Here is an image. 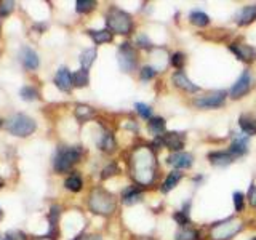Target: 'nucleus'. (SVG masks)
<instances>
[{
	"label": "nucleus",
	"mask_w": 256,
	"mask_h": 240,
	"mask_svg": "<svg viewBox=\"0 0 256 240\" xmlns=\"http://www.w3.org/2000/svg\"><path fill=\"white\" fill-rule=\"evenodd\" d=\"M0 218H2V210H0Z\"/></svg>",
	"instance_id": "45"
},
{
	"label": "nucleus",
	"mask_w": 256,
	"mask_h": 240,
	"mask_svg": "<svg viewBox=\"0 0 256 240\" xmlns=\"http://www.w3.org/2000/svg\"><path fill=\"white\" fill-rule=\"evenodd\" d=\"M138 45L142 46V48H150L152 46V44L149 42V38L146 36H140L138 37Z\"/></svg>",
	"instance_id": "41"
},
{
	"label": "nucleus",
	"mask_w": 256,
	"mask_h": 240,
	"mask_svg": "<svg viewBox=\"0 0 256 240\" xmlns=\"http://www.w3.org/2000/svg\"><path fill=\"white\" fill-rule=\"evenodd\" d=\"M2 184H4V182H2V180H0V188H2Z\"/></svg>",
	"instance_id": "44"
},
{
	"label": "nucleus",
	"mask_w": 256,
	"mask_h": 240,
	"mask_svg": "<svg viewBox=\"0 0 256 240\" xmlns=\"http://www.w3.org/2000/svg\"><path fill=\"white\" fill-rule=\"evenodd\" d=\"M122 198H124V204H126V205L136 204V202H140V198H141V190L136 188H128L124 192Z\"/></svg>",
	"instance_id": "23"
},
{
	"label": "nucleus",
	"mask_w": 256,
	"mask_h": 240,
	"mask_svg": "<svg viewBox=\"0 0 256 240\" xmlns=\"http://www.w3.org/2000/svg\"><path fill=\"white\" fill-rule=\"evenodd\" d=\"M21 96H22V100H36V96H37V90L36 88H32V86H24L22 90H21Z\"/></svg>",
	"instance_id": "34"
},
{
	"label": "nucleus",
	"mask_w": 256,
	"mask_h": 240,
	"mask_svg": "<svg viewBox=\"0 0 256 240\" xmlns=\"http://www.w3.org/2000/svg\"><path fill=\"white\" fill-rule=\"evenodd\" d=\"M248 202H250L252 206H256V186L252 184L250 190H248Z\"/></svg>",
	"instance_id": "40"
},
{
	"label": "nucleus",
	"mask_w": 256,
	"mask_h": 240,
	"mask_svg": "<svg viewBox=\"0 0 256 240\" xmlns=\"http://www.w3.org/2000/svg\"><path fill=\"white\" fill-rule=\"evenodd\" d=\"M90 206L93 208V212L96 213H101V214H109L112 210H114L116 202L112 198L110 194L104 190H94L90 198Z\"/></svg>",
	"instance_id": "5"
},
{
	"label": "nucleus",
	"mask_w": 256,
	"mask_h": 240,
	"mask_svg": "<svg viewBox=\"0 0 256 240\" xmlns=\"http://www.w3.org/2000/svg\"><path fill=\"white\" fill-rule=\"evenodd\" d=\"M20 58H21V62L24 68L28 69H37L38 68V54L32 50V48H22L21 53H20Z\"/></svg>",
	"instance_id": "14"
},
{
	"label": "nucleus",
	"mask_w": 256,
	"mask_h": 240,
	"mask_svg": "<svg viewBox=\"0 0 256 240\" xmlns=\"http://www.w3.org/2000/svg\"><path fill=\"white\" fill-rule=\"evenodd\" d=\"M6 128H8V132H10V133L24 138V136H29V134H32L36 132V122L30 117L24 116V114H16V116H13L10 120H8Z\"/></svg>",
	"instance_id": "4"
},
{
	"label": "nucleus",
	"mask_w": 256,
	"mask_h": 240,
	"mask_svg": "<svg viewBox=\"0 0 256 240\" xmlns=\"http://www.w3.org/2000/svg\"><path fill=\"white\" fill-rule=\"evenodd\" d=\"M54 84L61 92H70L74 84H72V74L68 68H60V70L54 76Z\"/></svg>",
	"instance_id": "11"
},
{
	"label": "nucleus",
	"mask_w": 256,
	"mask_h": 240,
	"mask_svg": "<svg viewBox=\"0 0 256 240\" xmlns=\"http://www.w3.org/2000/svg\"><path fill=\"white\" fill-rule=\"evenodd\" d=\"M248 90H250V74H248V70H245L234 84V86L230 88V98H234V100L242 98Z\"/></svg>",
	"instance_id": "10"
},
{
	"label": "nucleus",
	"mask_w": 256,
	"mask_h": 240,
	"mask_svg": "<svg viewBox=\"0 0 256 240\" xmlns=\"http://www.w3.org/2000/svg\"><path fill=\"white\" fill-rule=\"evenodd\" d=\"M181 176H182V173H180V172H172L170 174L166 176V180H165L164 186H162V190L164 192H170L172 189H174L176 184L180 182Z\"/></svg>",
	"instance_id": "22"
},
{
	"label": "nucleus",
	"mask_w": 256,
	"mask_h": 240,
	"mask_svg": "<svg viewBox=\"0 0 256 240\" xmlns=\"http://www.w3.org/2000/svg\"><path fill=\"white\" fill-rule=\"evenodd\" d=\"M238 125L242 128L244 134L246 136L256 134V118L253 116H242L238 118Z\"/></svg>",
	"instance_id": "18"
},
{
	"label": "nucleus",
	"mask_w": 256,
	"mask_h": 240,
	"mask_svg": "<svg viewBox=\"0 0 256 240\" xmlns=\"http://www.w3.org/2000/svg\"><path fill=\"white\" fill-rule=\"evenodd\" d=\"M156 76V70L154 69H152V68H142L141 69V78L142 80H149V78H152V77H154Z\"/></svg>",
	"instance_id": "39"
},
{
	"label": "nucleus",
	"mask_w": 256,
	"mask_h": 240,
	"mask_svg": "<svg viewBox=\"0 0 256 240\" xmlns=\"http://www.w3.org/2000/svg\"><path fill=\"white\" fill-rule=\"evenodd\" d=\"M173 82L176 84V86H178V88H182V90H188V92H190V93H194V92L198 90V86L192 84L190 80L188 78V76L184 74L182 70L176 72V74L173 76Z\"/></svg>",
	"instance_id": "16"
},
{
	"label": "nucleus",
	"mask_w": 256,
	"mask_h": 240,
	"mask_svg": "<svg viewBox=\"0 0 256 240\" xmlns=\"http://www.w3.org/2000/svg\"><path fill=\"white\" fill-rule=\"evenodd\" d=\"M76 114H77V117L80 120H86L88 117L93 116V110H92V108H88V106H77Z\"/></svg>",
	"instance_id": "32"
},
{
	"label": "nucleus",
	"mask_w": 256,
	"mask_h": 240,
	"mask_svg": "<svg viewBox=\"0 0 256 240\" xmlns=\"http://www.w3.org/2000/svg\"><path fill=\"white\" fill-rule=\"evenodd\" d=\"M240 228H242V224H240L238 221L228 220L224 222L214 224V226L212 228V236L216 240H228L234 234H237V232L240 230Z\"/></svg>",
	"instance_id": "7"
},
{
	"label": "nucleus",
	"mask_w": 256,
	"mask_h": 240,
	"mask_svg": "<svg viewBox=\"0 0 256 240\" xmlns=\"http://www.w3.org/2000/svg\"><path fill=\"white\" fill-rule=\"evenodd\" d=\"M5 240H12V238H10V237H6V238H5Z\"/></svg>",
	"instance_id": "46"
},
{
	"label": "nucleus",
	"mask_w": 256,
	"mask_h": 240,
	"mask_svg": "<svg viewBox=\"0 0 256 240\" xmlns=\"http://www.w3.org/2000/svg\"><path fill=\"white\" fill-rule=\"evenodd\" d=\"M208 160L216 166H226L234 160V156H232L229 150L228 152H212V154L208 156Z\"/></svg>",
	"instance_id": "17"
},
{
	"label": "nucleus",
	"mask_w": 256,
	"mask_h": 240,
	"mask_svg": "<svg viewBox=\"0 0 256 240\" xmlns=\"http://www.w3.org/2000/svg\"><path fill=\"white\" fill-rule=\"evenodd\" d=\"M160 140H162V146L180 152L184 148V140H186V138H184V133L170 132V133L160 136Z\"/></svg>",
	"instance_id": "9"
},
{
	"label": "nucleus",
	"mask_w": 256,
	"mask_h": 240,
	"mask_svg": "<svg viewBox=\"0 0 256 240\" xmlns=\"http://www.w3.org/2000/svg\"><path fill=\"white\" fill-rule=\"evenodd\" d=\"M166 162L174 168H189L192 165V156L188 152H174L166 158Z\"/></svg>",
	"instance_id": "12"
},
{
	"label": "nucleus",
	"mask_w": 256,
	"mask_h": 240,
	"mask_svg": "<svg viewBox=\"0 0 256 240\" xmlns=\"http://www.w3.org/2000/svg\"><path fill=\"white\" fill-rule=\"evenodd\" d=\"M116 170H117V166H116V165H110V166H108V168H104L101 176H102V178H109L110 174H114Z\"/></svg>",
	"instance_id": "42"
},
{
	"label": "nucleus",
	"mask_w": 256,
	"mask_h": 240,
	"mask_svg": "<svg viewBox=\"0 0 256 240\" xmlns=\"http://www.w3.org/2000/svg\"><path fill=\"white\" fill-rule=\"evenodd\" d=\"M13 8H14V4L13 2H2V4H0V14L5 16L8 13H12Z\"/></svg>",
	"instance_id": "38"
},
{
	"label": "nucleus",
	"mask_w": 256,
	"mask_h": 240,
	"mask_svg": "<svg viewBox=\"0 0 256 240\" xmlns=\"http://www.w3.org/2000/svg\"><path fill=\"white\" fill-rule=\"evenodd\" d=\"M58 218H60V206L54 205V206H52V210H50V234H52V232H54Z\"/></svg>",
	"instance_id": "31"
},
{
	"label": "nucleus",
	"mask_w": 256,
	"mask_h": 240,
	"mask_svg": "<svg viewBox=\"0 0 256 240\" xmlns=\"http://www.w3.org/2000/svg\"><path fill=\"white\" fill-rule=\"evenodd\" d=\"M106 21H108L109 29L117 32V34H128L133 28L132 16L122 10H117V8H112V10L108 13Z\"/></svg>",
	"instance_id": "2"
},
{
	"label": "nucleus",
	"mask_w": 256,
	"mask_h": 240,
	"mask_svg": "<svg viewBox=\"0 0 256 240\" xmlns=\"http://www.w3.org/2000/svg\"><path fill=\"white\" fill-rule=\"evenodd\" d=\"M84 182H82V178L77 174H70L69 178L66 180V188L72 192H78L80 189H82Z\"/></svg>",
	"instance_id": "28"
},
{
	"label": "nucleus",
	"mask_w": 256,
	"mask_h": 240,
	"mask_svg": "<svg viewBox=\"0 0 256 240\" xmlns=\"http://www.w3.org/2000/svg\"><path fill=\"white\" fill-rule=\"evenodd\" d=\"M234 204H236V212L244 210V194L242 192H234Z\"/></svg>",
	"instance_id": "35"
},
{
	"label": "nucleus",
	"mask_w": 256,
	"mask_h": 240,
	"mask_svg": "<svg viewBox=\"0 0 256 240\" xmlns=\"http://www.w3.org/2000/svg\"><path fill=\"white\" fill-rule=\"evenodd\" d=\"M118 64L122 70L130 72L136 68V62H138V54H136V50L130 45V44H122L118 48Z\"/></svg>",
	"instance_id": "6"
},
{
	"label": "nucleus",
	"mask_w": 256,
	"mask_h": 240,
	"mask_svg": "<svg viewBox=\"0 0 256 240\" xmlns=\"http://www.w3.org/2000/svg\"><path fill=\"white\" fill-rule=\"evenodd\" d=\"M96 5V2H92V0H78V2H76V8L78 13H86L93 10Z\"/></svg>",
	"instance_id": "30"
},
{
	"label": "nucleus",
	"mask_w": 256,
	"mask_h": 240,
	"mask_svg": "<svg viewBox=\"0 0 256 240\" xmlns=\"http://www.w3.org/2000/svg\"><path fill=\"white\" fill-rule=\"evenodd\" d=\"M90 37L94 40V44H106L112 40V32L109 29H102V30H88Z\"/></svg>",
	"instance_id": "21"
},
{
	"label": "nucleus",
	"mask_w": 256,
	"mask_h": 240,
	"mask_svg": "<svg viewBox=\"0 0 256 240\" xmlns=\"http://www.w3.org/2000/svg\"><path fill=\"white\" fill-rule=\"evenodd\" d=\"M74 240H85V237H82V236H80V237H77V238H74Z\"/></svg>",
	"instance_id": "43"
},
{
	"label": "nucleus",
	"mask_w": 256,
	"mask_h": 240,
	"mask_svg": "<svg viewBox=\"0 0 256 240\" xmlns=\"http://www.w3.org/2000/svg\"><path fill=\"white\" fill-rule=\"evenodd\" d=\"M226 100V92H214L210 94H205L202 98L196 100V106L198 108H220Z\"/></svg>",
	"instance_id": "8"
},
{
	"label": "nucleus",
	"mask_w": 256,
	"mask_h": 240,
	"mask_svg": "<svg viewBox=\"0 0 256 240\" xmlns=\"http://www.w3.org/2000/svg\"><path fill=\"white\" fill-rule=\"evenodd\" d=\"M148 130L150 134L154 136H162V133L165 132V120L162 117H156V118H150V122L148 125Z\"/></svg>",
	"instance_id": "19"
},
{
	"label": "nucleus",
	"mask_w": 256,
	"mask_h": 240,
	"mask_svg": "<svg viewBox=\"0 0 256 240\" xmlns=\"http://www.w3.org/2000/svg\"><path fill=\"white\" fill-rule=\"evenodd\" d=\"M198 232L194 229H189L188 226H182L178 232H176V240H197Z\"/></svg>",
	"instance_id": "25"
},
{
	"label": "nucleus",
	"mask_w": 256,
	"mask_h": 240,
	"mask_svg": "<svg viewBox=\"0 0 256 240\" xmlns=\"http://www.w3.org/2000/svg\"><path fill=\"white\" fill-rule=\"evenodd\" d=\"M72 84L74 86H78V88H84L88 85V70L86 69H78L77 72L72 74Z\"/></svg>",
	"instance_id": "24"
},
{
	"label": "nucleus",
	"mask_w": 256,
	"mask_h": 240,
	"mask_svg": "<svg viewBox=\"0 0 256 240\" xmlns=\"http://www.w3.org/2000/svg\"><path fill=\"white\" fill-rule=\"evenodd\" d=\"M253 240H256V237H254V238H253Z\"/></svg>",
	"instance_id": "48"
},
{
	"label": "nucleus",
	"mask_w": 256,
	"mask_h": 240,
	"mask_svg": "<svg viewBox=\"0 0 256 240\" xmlns=\"http://www.w3.org/2000/svg\"><path fill=\"white\" fill-rule=\"evenodd\" d=\"M0 126H2V120H0Z\"/></svg>",
	"instance_id": "47"
},
{
	"label": "nucleus",
	"mask_w": 256,
	"mask_h": 240,
	"mask_svg": "<svg viewBox=\"0 0 256 240\" xmlns=\"http://www.w3.org/2000/svg\"><path fill=\"white\" fill-rule=\"evenodd\" d=\"M248 138H246V134H234V140H232V144H230V149L229 152L234 157H240V156H244L245 152L248 150Z\"/></svg>",
	"instance_id": "13"
},
{
	"label": "nucleus",
	"mask_w": 256,
	"mask_h": 240,
	"mask_svg": "<svg viewBox=\"0 0 256 240\" xmlns=\"http://www.w3.org/2000/svg\"><path fill=\"white\" fill-rule=\"evenodd\" d=\"M172 64L174 68H182L184 66V54L182 53H174L173 58H172Z\"/></svg>",
	"instance_id": "37"
},
{
	"label": "nucleus",
	"mask_w": 256,
	"mask_h": 240,
	"mask_svg": "<svg viewBox=\"0 0 256 240\" xmlns=\"http://www.w3.org/2000/svg\"><path fill=\"white\" fill-rule=\"evenodd\" d=\"M134 108L136 110H138V114L142 117V118H149L150 117V108L148 106V104H144V102H136L134 104Z\"/></svg>",
	"instance_id": "33"
},
{
	"label": "nucleus",
	"mask_w": 256,
	"mask_h": 240,
	"mask_svg": "<svg viewBox=\"0 0 256 240\" xmlns=\"http://www.w3.org/2000/svg\"><path fill=\"white\" fill-rule=\"evenodd\" d=\"M173 218H174V221H176V222L181 224V226H186V224L189 222V214L182 213V212L174 213V214H173Z\"/></svg>",
	"instance_id": "36"
},
{
	"label": "nucleus",
	"mask_w": 256,
	"mask_h": 240,
	"mask_svg": "<svg viewBox=\"0 0 256 240\" xmlns=\"http://www.w3.org/2000/svg\"><path fill=\"white\" fill-rule=\"evenodd\" d=\"M190 21H192V24H196V26L204 28V26H206L208 22H210V18H208V16L205 13H202V12H192L190 13Z\"/></svg>",
	"instance_id": "29"
},
{
	"label": "nucleus",
	"mask_w": 256,
	"mask_h": 240,
	"mask_svg": "<svg viewBox=\"0 0 256 240\" xmlns=\"http://www.w3.org/2000/svg\"><path fill=\"white\" fill-rule=\"evenodd\" d=\"M96 58V50L94 48H88L82 54H80V62H82V69H88L93 64Z\"/></svg>",
	"instance_id": "26"
},
{
	"label": "nucleus",
	"mask_w": 256,
	"mask_h": 240,
	"mask_svg": "<svg viewBox=\"0 0 256 240\" xmlns=\"http://www.w3.org/2000/svg\"><path fill=\"white\" fill-rule=\"evenodd\" d=\"M256 20V5L245 6L242 12L238 13V24H248Z\"/></svg>",
	"instance_id": "20"
},
{
	"label": "nucleus",
	"mask_w": 256,
	"mask_h": 240,
	"mask_svg": "<svg viewBox=\"0 0 256 240\" xmlns=\"http://www.w3.org/2000/svg\"><path fill=\"white\" fill-rule=\"evenodd\" d=\"M100 148L101 150H106V152H112L116 148V141H114V136H112L109 132H106L102 134V138L100 141Z\"/></svg>",
	"instance_id": "27"
},
{
	"label": "nucleus",
	"mask_w": 256,
	"mask_h": 240,
	"mask_svg": "<svg viewBox=\"0 0 256 240\" xmlns=\"http://www.w3.org/2000/svg\"><path fill=\"white\" fill-rule=\"evenodd\" d=\"M80 156H82V149L80 148H64L60 149L58 154L54 157V170L58 173H64L68 172L69 168L74 165L76 162H78Z\"/></svg>",
	"instance_id": "3"
},
{
	"label": "nucleus",
	"mask_w": 256,
	"mask_h": 240,
	"mask_svg": "<svg viewBox=\"0 0 256 240\" xmlns=\"http://www.w3.org/2000/svg\"><path fill=\"white\" fill-rule=\"evenodd\" d=\"M133 168H134V178L141 184H148L154 178V156L149 149H140L134 152L133 157Z\"/></svg>",
	"instance_id": "1"
},
{
	"label": "nucleus",
	"mask_w": 256,
	"mask_h": 240,
	"mask_svg": "<svg viewBox=\"0 0 256 240\" xmlns=\"http://www.w3.org/2000/svg\"><path fill=\"white\" fill-rule=\"evenodd\" d=\"M230 50L234 52L240 60L242 61H253L256 58V52L254 48L250 46V45H230Z\"/></svg>",
	"instance_id": "15"
}]
</instances>
